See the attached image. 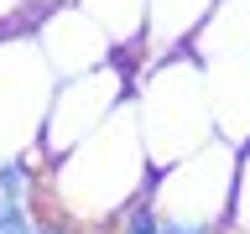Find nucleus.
<instances>
[{"mask_svg":"<svg viewBox=\"0 0 250 234\" xmlns=\"http://www.w3.org/2000/svg\"><path fill=\"white\" fill-rule=\"evenodd\" d=\"M151 187V161L141 146L136 109L125 104L115 120H104L83 146L42 167V198L47 218H62L73 229L104 234V224L120 214L130 198Z\"/></svg>","mask_w":250,"mask_h":234,"instance_id":"nucleus-1","label":"nucleus"},{"mask_svg":"<svg viewBox=\"0 0 250 234\" xmlns=\"http://www.w3.org/2000/svg\"><path fill=\"white\" fill-rule=\"evenodd\" d=\"M130 109L141 125V146L151 172H167L203 151L214 130V104H208V78H203L193 52H167V58H146L130 89Z\"/></svg>","mask_w":250,"mask_h":234,"instance_id":"nucleus-2","label":"nucleus"},{"mask_svg":"<svg viewBox=\"0 0 250 234\" xmlns=\"http://www.w3.org/2000/svg\"><path fill=\"white\" fill-rule=\"evenodd\" d=\"M234 161L240 146L214 136L203 151L167 172H151V203L162 234H224L234 208Z\"/></svg>","mask_w":250,"mask_h":234,"instance_id":"nucleus-3","label":"nucleus"},{"mask_svg":"<svg viewBox=\"0 0 250 234\" xmlns=\"http://www.w3.org/2000/svg\"><path fill=\"white\" fill-rule=\"evenodd\" d=\"M208 78V104H214V130L229 146L250 140V0H219L214 16L188 42Z\"/></svg>","mask_w":250,"mask_h":234,"instance_id":"nucleus-4","label":"nucleus"},{"mask_svg":"<svg viewBox=\"0 0 250 234\" xmlns=\"http://www.w3.org/2000/svg\"><path fill=\"white\" fill-rule=\"evenodd\" d=\"M146 58H130V52H115V62L94 68V73L78 78H58V89L47 99V120H42V167L68 156L73 146L99 130L104 120H115L125 104H130V89H136V73Z\"/></svg>","mask_w":250,"mask_h":234,"instance_id":"nucleus-5","label":"nucleus"},{"mask_svg":"<svg viewBox=\"0 0 250 234\" xmlns=\"http://www.w3.org/2000/svg\"><path fill=\"white\" fill-rule=\"evenodd\" d=\"M58 78L47 68L42 47L31 31H5L0 37V161L16 156H42V120Z\"/></svg>","mask_w":250,"mask_h":234,"instance_id":"nucleus-6","label":"nucleus"},{"mask_svg":"<svg viewBox=\"0 0 250 234\" xmlns=\"http://www.w3.org/2000/svg\"><path fill=\"white\" fill-rule=\"evenodd\" d=\"M31 37H37V47H42V58H47V68H52V78H78V73H94V68L115 62L109 37L94 26L78 5H68V0L47 5Z\"/></svg>","mask_w":250,"mask_h":234,"instance_id":"nucleus-7","label":"nucleus"},{"mask_svg":"<svg viewBox=\"0 0 250 234\" xmlns=\"http://www.w3.org/2000/svg\"><path fill=\"white\" fill-rule=\"evenodd\" d=\"M214 5L219 0H151V16H146V58L188 52V42L214 16Z\"/></svg>","mask_w":250,"mask_h":234,"instance_id":"nucleus-8","label":"nucleus"},{"mask_svg":"<svg viewBox=\"0 0 250 234\" xmlns=\"http://www.w3.org/2000/svg\"><path fill=\"white\" fill-rule=\"evenodd\" d=\"M89 16L94 26L109 37L115 52H130V58H146V16H151V0H68Z\"/></svg>","mask_w":250,"mask_h":234,"instance_id":"nucleus-9","label":"nucleus"},{"mask_svg":"<svg viewBox=\"0 0 250 234\" xmlns=\"http://www.w3.org/2000/svg\"><path fill=\"white\" fill-rule=\"evenodd\" d=\"M104 234H162V218H156V203H151V187L141 193V198H130L120 208V214L104 224Z\"/></svg>","mask_w":250,"mask_h":234,"instance_id":"nucleus-10","label":"nucleus"},{"mask_svg":"<svg viewBox=\"0 0 250 234\" xmlns=\"http://www.w3.org/2000/svg\"><path fill=\"white\" fill-rule=\"evenodd\" d=\"M229 229L250 234V140L240 146V161H234V208H229Z\"/></svg>","mask_w":250,"mask_h":234,"instance_id":"nucleus-11","label":"nucleus"},{"mask_svg":"<svg viewBox=\"0 0 250 234\" xmlns=\"http://www.w3.org/2000/svg\"><path fill=\"white\" fill-rule=\"evenodd\" d=\"M42 0H0V37L5 31H37V21H42Z\"/></svg>","mask_w":250,"mask_h":234,"instance_id":"nucleus-12","label":"nucleus"},{"mask_svg":"<svg viewBox=\"0 0 250 234\" xmlns=\"http://www.w3.org/2000/svg\"><path fill=\"white\" fill-rule=\"evenodd\" d=\"M0 234H42V218L31 203H0Z\"/></svg>","mask_w":250,"mask_h":234,"instance_id":"nucleus-13","label":"nucleus"},{"mask_svg":"<svg viewBox=\"0 0 250 234\" xmlns=\"http://www.w3.org/2000/svg\"><path fill=\"white\" fill-rule=\"evenodd\" d=\"M42 234H94V229H73V224H62V218H47V214H42Z\"/></svg>","mask_w":250,"mask_h":234,"instance_id":"nucleus-14","label":"nucleus"}]
</instances>
